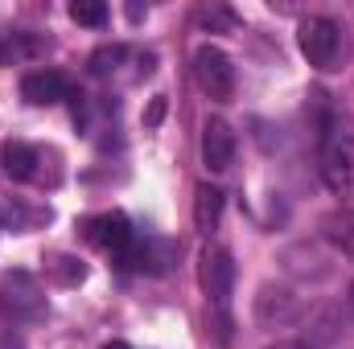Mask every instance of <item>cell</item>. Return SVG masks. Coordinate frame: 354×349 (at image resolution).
I'll list each match as a JSON object with an SVG mask.
<instances>
[{"instance_id": "1", "label": "cell", "mask_w": 354, "mask_h": 349, "mask_svg": "<svg viewBox=\"0 0 354 349\" xmlns=\"http://www.w3.org/2000/svg\"><path fill=\"white\" fill-rule=\"evenodd\" d=\"M297 46H301V54H305L309 66L334 70L338 66V54H342V29L330 17H305L301 29H297Z\"/></svg>"}, {"instance_id": "2", "label": "cell", "mask_w": 354, "mask_h": 349, "mask_svg": "<svg viewBox=\"0 0 354 349\" xmlns=\"http://www.w3.org/2000/svg\"><path fill=\"white\" fill-rule=\"evenodd\" d=\"M322 181H326V189L334 197H346L354 185V152H351V144L338 136L334 119L322 132Z\"/></svg>"}, {"instance_id": "3", "label": "cell", "mask_w": 354, "mask_h": 349, "mask_svg": "<svg viewBox=\"0 0 354 349\" xmlns=\"http://www.w3.org/2000/svg\"><path fill=\"white\" fill-rule=\"evenodd\" d=\"M194 79L218 103H227L235 94V66H231V58L218 46H198L194 50Z\"/></svg>"}, {"instance_id": "4", "label": "cell", "mask_w": 354, "mask_h": 349, "mask_svg": "<svg viewBox=\"0 0 354 349\" xmlns=\"http://www.w3.org/2000/svg\"><path fill=\"white\" fill-rule=\"evenodd\" d=\"M198 279H202V292L210 296V304L227 317V304H231V288H235V259L227 247H206L202 263H198Z\"/></svg>"}, {"instance_id": "5", "label": "cell", "mask_w": 354, "mask_h": 349, "mask_svg": "<svg viewBox=\"0 0 354 349\" xmlns=\"http://www.w3.org/2000/svg\"><path fill=\"white\" fill-rule=\"evenodd\" d=\"M297 317H301V300L288 288H280V283H264L260 288V296H256V325L260 329H284Z\"/></svg>"}, {"instance_id": "6", "label": "cell", "mask_w": 354, "mask_h": 349, "mask_svg": "<svg viewBox=\"0 0 354 349\" xmlns=\"http://www.w3.org/2000/svg\"><path fill=\"white\" fill-rule=\"evenodd\" d=\"M87 239L95 243V247H103L107 255H124V251L136 243V230H132L128 214L111 210V214H99V218H91V222H87Z\"/></svg>"}, {"instance_id": "7", "label": "cell", "mask_w": 354, "mask_h": 349, "mask_svg": "<svg viewBox=\"0 0 354 349\" xmlns=\"http://www.w3.org/2000/svg\"><path fill=\"white\" fill-rule=\"evenodd\" d=\"M202 165L210 169V173H227L231 165H235V132H231V123L227 119H206V128H202Z\"/></svg>"}, {"instance_id": "8", "label": "cell", "mask_w": 354, "mask_h": 349, "mask_svg": "<svg viewBox=\"0 0 354 349\" xmlns=\"http://www.w3.org/2000/svg\"><path fill=\"white\" fill-rule=\"evenodd\" d=\"M4 283L12 288L8 296H0V308L12 317V321H33V317H41V292H37V283H33V275H25V271H4Z\"/></svg>"}, {"instance_id": "9", "label": "cell", "mask_w": 354, "mask_h": 349, "mask_svg": "<svg viewBox=\"0 0 354 349\" xmlns=\"http://www.w3.org/2000/svg\"><path fill=\"white\" fill-rule=\"evenodd\" d=\"M21 94H25V103H33V107H50V103L71 99V83H66V74H58V70H33V74L21 79Z\"/></svg>"}, {"instance_id": "10", "label": "cell", "mask_w": 354, "mask_h": 349, "mask_svg": "<svg viewBox=\"0 0 354 349\" xmlns=\"http://www.w3.org/2000/svg\"><path fill=\"white\" fill-rule=\"evenodd\" d=\"M223 206H227V193H223L218 185L202 181V185L194 189V226H198L202 235H210V230L218 226V218H223Z\"/></svg>"}, {"instance_id": "11", "label": "cell", "mask_w": 354, "mask_h": 349, "mask_svg": "<svg viewBox=\"0 0 354 349\" xmlns=\"http://www.w3.org/2000/svg\"><path fill=\"white\" fill-rule=\"evenodd\" d=\"M0 165H4V173L12 177V181H33L41 161H37V148H33V144L8 140V144L0 148Z\"/></svg>"}, {"instance_id": "12", "label": "cell", "mask_w": 354, "mask_h": 349, "mask_svg": "<svg viewBox=\"0 0 354 349\" xmlns=\"http://www.w3.org/2000/svg\"><path fill=\"white\" fill-rule=\"evenodd\" d=\"M37 50H41V41H37L33 33H8V37L0 41V66L25 62V58H33Z\"/></svg>"}, {"instance_id": "13", "label": "cell", "mask_w": 354, "mask_h": 349, "mask_svg": "<svg viewBox=\"0 0 354 349\" xmlns=\"http://www.w3.org/2000/svg\"><path fill=\"white\" fill-rule=\"evenodd\" d=\"M50 275L58 279V283H66V288H75V283H83L87 279V267H83V259L79 255H50Z\"/></svg>"}, {"instance_id": "14", "label": "cell", "mask_w": 354, "mask_h": 349, "mask_svg": "<svg viewBox=\"0 0 354 349\" xmlns=\"http://www.w3.org/2000/svg\"><path fill=\"white\" fill-rule=\"evenodd\" d=\"M71 21L75 25H87V29H99L107 21V4L103 0H75L71 4Z\"/></svg>"}, {"instance_id": "15", "label": "cell", "mask_w": 354, "mask_h": 349, "mask_svg": "<svg viewBox=\"0 0 354 349\" xmlns=\"http://www.w3.org/2000/svg\"><path fill=\"white\" fill-rule=\"evenodd\" d=\"M124 54H128L124 46H99V50L91 54V74L107 79V74H111V70H115V66L124 62Z\"/></svg>"}, {"instance_id": "16", "label": "cell", "mask_w": 354, "mask_h": 349, "mask_svg": "<svg viewBox=\"0 0 354 349\" xmlns=\"http://www.w3.org/2000/svg\"><path fill=\"white\" fill-rule=\"evenodd\" d=\"M165 111H169V99H165V94H153V103H149V111H145V128H161Z\"/></svg>"}, {"instance_id": "17", "label": "cell", "mask_w": 354, "mask_h": 349, "mask_svg": "<svg viewBox=\"0 0 354 349\" xmlns=\"http://www.w3.org/2000/svg\"><path fill=\"white\" fill-rule=\"evenodd\" d=\"M198 21H202V25H235L227 8H210V12H198Z\"/></svg>"}, {"instance_id": "18", "label": "cell", "mask_w": 354, "mask_h": 349, "mask_svg": "<svg viewBox=\"0 0 354 349\" xmlns=\"http://www.w3.org/2000/svg\"><path fill=\"white\" fill-rule=\"evenodd\" d=\"M264 349H313L309 341H276V346H264Z\"/></svg>"}, {"instance_id": "19", "label": "cell", "mask_w": 354, "mask_h": 349, "mask_svg": "<svg viewBox=\"0 0 354 349\" xmlns=\"http://www.w3.org/2000/svg\"><path fill=\"white\" fill-rule=\"evenodd\" d=\"M103 349H132V346H128V341H107Z\"/></svg>"}, {"instance_id": "20", "label": "cell", "mask_w": 354, "mask_h": 349, "mask_svg": "<svg viewBox=\"0 0 354 349\" xmlns=\"http://www.w3.org/2000/svg\"><path fill=\"white\" fill-rule=\"evenodd\" d=\"M351 308H354V283H351Z\"/></svg>"}, {"instance_id": "21", "label": "cell", "mask_w": 354, "mask_h": 349, "mask_svg": "<svg viewBox=\"0 0 354 349\" xmlns=\"http://www.w3.org/2000/svg\"><path fill=\"white\" fill-rule=\"evenodd\" d=\"M351 247H354V243H351Z\"/></svg>"}]
</instances>
